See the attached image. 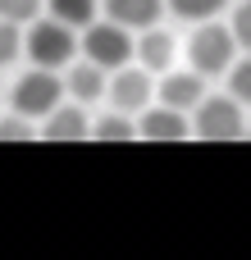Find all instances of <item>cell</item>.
Masks as SVG:
<instances>
[{"mask_svg":"<svg viewBox=\"0 0 251 260\" xmlns=\"http://www.w3.org/2000/svg\"><path fill=\"white\" fill-rule=\"evenodd\" d=\"M187 59H192V69L206 73V78L229 73V64L238 59V37H233V27H224L219 18H201L197 32H192V41H187Z\"/></svg>","mask_w":251,"mask_h":260,"instance_id":"1","label":"cell"},{"mask_svg":"<svg viewBox=\"0 0 251 260\" xmlns=\"http://www.w3.org/2000/svg\"><path fill=\"white\" fill-rule=\"evenodd\" d=\"M23 50H27V59L41 64V69H64V64L73 59L78 41H73V27L59 23V18H32V27H27V37H23Z\"/></svg>","mask_w":251,"mask_h":260,"instance_id":"2","label":"cell"},{"mask_svg":"<svg viewBox=\"0 0 251 260\" xmlns=\"http://www.w3.org/2000/svg\"><path fill=\"white\" fill-rule=\"evenodd\" d=\"M69 91H64V78L55 73V69H27L18 82H14V91H9V101H14V110L18 114H27V119H46L59 101H64Z\"/></svg>","mask_w":251,"mask_h":260,"instance_id":"3","label":"cell"},{"mask_svg":"<svg viewBox=\"0 0 251 260\" xmlns=\"http://www.w3.org/2000/svg\"><path fill=\"white\" fill-rule=\"evenodd\" d=\"M133 27H123V23H114V18H91L87 23V32H82V55L87 59H96L101 69H123L128 59H133Z\"/></svg>","mask_w":251,"mask_h":260,"instance_id":"4","label":"cell"},{"mask_svg":"<svg viewBox=\"0 0 251 260\" xmlns=\"http://www.w3.org/2000/svg\"><path fill=\"white\" fill-rule=\"evenodd\" d=\"M192 133L201 142H238L242 137V101L238 96H201L192 110Z\"/></svg>","mask_w":251,"mask_h":260,"instance_id":"5","label":"cell"},{"mask_svg":"<svg viewBox=\"0 0 251 260\" xmlns=\"http://www.w3.org/2000/svg\"><path fill=\"white\" fill-rule=\"evenodd\" d=\"M151 96H155L151 69H142V64H137V69H133V64L114 69V78H110V101H114V110H123V114H142Z\"/></svg>","mask_w":251,"mask_h":260,"instance_id":"6","label":"cell"},{"mask_svg":"<svg viewBox=\"0 0 251 260\" xmlns=\"http://www.w3.org/2000/svg\"><path fill=\"white\" fill-rule=\"evenodd\" d=\"M192 133V119H187V110H174V105H146L142 110V119H137V137H146V142H178V137H187Z\"/></svg>","mask_w":251,"mask_h":260,"instance_id":"7","label":"cell"},{"mask_svg":"<svg viewBox=\"0 0 251 260\" xmlns=\"http://www.w3.org/2000/svg\"><path fill=\"white\" fill-rule=\"evenodd\" d=\"M41 137L46 142H82V137H91V123H87V114H82V101H73V105H55L46 119H41Z\"/></svg>","mask_w":251,"mask_h":260,"instance_id":"8","label":"cell"},{"mask_svg":"<svg viewBox=\"0 0 251 260\" xmlns=\"http://www.w3.org/2000/svg\"><path fill=\"white\" fill-rule=\"evenodd\" d=\"M64 91L73 96V101H101L105 91H110V69H101L96 59H82V64H69V73H64Z\"/></svg>","mask_w":251,"mask_h":260,"instance_id":"9","label":"cell"},{"mask_svg":"<svg viewBox=\"0 0 251 260\" xmlns=\"http://www.w3.org/2000/svg\"><path fill=\"white\" fill-rule=\"evenodd\" d=\"M155 96H160L165 105H174V110H197L201 96H206V73H197V69H187V73H165V82H160Z\"/></svg>","mask_w":251,"mask_h":260,"instance_id":"10","label":"cell"},{"mask_svg":"<svg viewBox=\"0 0 251 260\" xmlns=\"http://www.w3.org/2000/svg\"><path fill=\"white\" fill-rule=\"evenodd\" d=\"M133 59L142 69H151V73H169V64H174V37L165 27H142V37L133 46Z\"/></svg>","mask_w":251,"mask_h":260,"instance_id":"11","label":"cell"},{"mask_svg":"<svg viewBox=\"0 0 251 260\" xmlns=\"http://www.w3.org/2000/svg\"><path fill=\"white\" fill-rule=\"evenodd\" d=\"M165 14V0H105V18L123 27H155Z\"/></svg>","mask_w":251,"mask_h":260,"instance_id":"12","label":"cell"},{"mask_svg":"<svg viewBox=\"0 0 251 260\" xmlns=\"http://www.w3.org/2000/svg\"><path fill=\"white\" fill-rule=\"evenodd\" d=\"M91 137H96V142H133V137H137V123H133V114L114 110V114H105V119L91 123Z\"/></svg>","mask_w":251,"mask_h":260,"instance_id":"13","label":"cell"},{"mask_svg":"<svg viewBox=\"0 0 251 260\" xmlns=\"http://www.w3.org/2000/svg\"><path fill=\"white\" fill-rule=\"evenodd\" d=\"M50 5V18L69 23V27H87L96 18V0H46Z\"/></svg>","mask_w":251,"mask_h":260,"instance_id":"14","label":"cell"},{"mask_svg":"<svg viewBox=\"0 0 251 260\" xmlns=\"http://www.w3.org/2000/svg\"><path fill=\"white\" fill-rule=\"evenodd\" d=\"M229 0H165V9L169 14H178V18H187V23H201V18H219V9H224Z\"/></svg>","mask_w":251,"mask_h":260,"instance_id":"15","label":"cell"},{"mask_svg":"<svg viewBox=\"0 0 251 260\" xmlns=\"http://www.w3.org/2000/svg\"><path fill=\"white\" fill-rule=\"evenodd\" d=\"M224 78H229V96H238L242 105H251V50H247V55H238V59L229 64Z\"/></svg>","mask_w":251,"mask_h":260,"instance_id":"16","label":"cell"},{"mask_svg":"<svg viewBox=\"0 0 251 260\" xmlns=\"http://www.w3.org/2000/svg\"><path fill=\"white\" fill-rule=\"evenodd\" d=\"M27 137H37V119H27V114H9V119H0V142H27Z\"/></svg>","mask_w":251,"mask_h":260,"instance_id":"17","label":"cell"},{"mask_svg":"<svg viewBox=\"0 0 251 260\" xmlns=\"http://www.w3.org/2000/svg\"><path fill=\"white\" fill-rule=\"evenodd\" d=\"M18 55H23V32H18V23L0 18V69H5V64H14Z\"/></svg>","mask_w":251,"mask_h":260,"instance_id":"18","label":"cell"},{"mask_svg":"<svg viewBox=\"0 0 251 260\" xmlns=\"http://www.w3.org/2000/svg\"><path fill=\"white\" fill-rule=\"evenodd\" d=\"M41 14V0H0V18H9V23H32Z\"/></svg>","mask_w":251,"mask_h":260,"instance_id":"19","label":"cell"},{"mask_svg":"<svg viewBox=\"0 0 251 260\" xmlns=\"http://www.w3.org/2000/svg\"><path fill=\"white\" fill-rule=\"evenodd\" d=\"M229 27H233V37H238V50H251V0H242V5L233 9Z\"/></svg>","mask_w":251,"mask_h":260,"instance_id":"20","label":"cell"}]
</instances>
